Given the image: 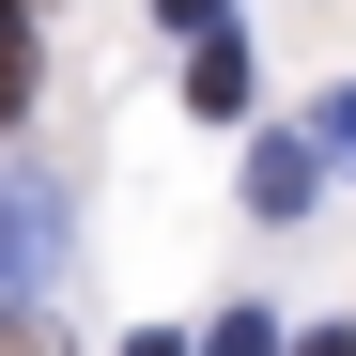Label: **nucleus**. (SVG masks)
I'll return each instance as SVG.
<instances>
[{"instance_id": "nucleus-1", "label": "nucleus", "mask_w": 356, "mask_h": 356, "mask_svg": "<svg viewBox=\"0 0 356 356\" xmlns=\"http://www.w3.org/2000/svg\"><path fill=\"white\" fill-rule=\"evenodd\" d=\"M47 248H63V186H31V170H0V310L47 279Z\"/></svg>"}, {"instance_id": "nucleus-2", "label": "nucleus", "mask_w": 356, "mask_h": 356, "mask_svg": "<svg viewBox=\"0 0 356 356\" xmlns=\"http://www.w3.org/2000/svg\"><path fill=\"white\" fill-rule=\"evenodd\" d=\"M325 202V140H264L248 155V217H310Z\"/></svg>"}, {"instance_id": "nucleus-3", "label": "nucleus", "mask_w": 356, "mask_h": 356, "mask_svg": "<svg viewBox=\"0 0 356 356\" xmlns=\"http://www.w3.org/2000/svg\"><path fill=\"white\" fill-rule=\"evenodd\" d=\"M31 78H47V31H31V16H0V124L31 108Z\"/></svg>"}, {"instance_id": "nucleus-4", "label": "nucleus", "mask_w": 356, "mask_h": 356, "mask_svg": "<svg viewBox=\"0 0 356 356\" xmlns=\"http://www.w3.org/2000/svg\"><path fill=\"white\" fill-rule=\"evenodd\" d=\"M202 356H279V325H264V310H217V325H202Z\"/></svg>"}, {"instance_id": "nucleus-5", "label": "nucleus", "mask_w": 356, "mask_h": 356, "mask_svg": "<svg viewBox=\"0 0 356 356\" xmlns=\"http://www.w3.org/2000/svg\"><path fill=\"white\" fill-rule=\"evenodd\" d=\"M0 356H63V341H47V325H31V310H0Z\"/></svg>"}, {"instance_id": "nucleus-6", "label": "nucleus", "mask_w": 356, "mask_h": 356, "mask_svg": "<svg viewBox=\"0 0 356 356\" xmlns=\"http://www.w3.org/2000/svg\"><path fill=\"white\" fill-rule=\"evenodd\" d=\"M325 170H356V93H341V124H325Z\"/></svg>"}, {"instance_id": "nucleus-7", "label": "nucleus", "mask_w": 356, "mask_h": 356, "mask_svg": "<svg viewBox=\"0 0 356 356\" xmlns=\"http://www.w3.org/2000/svg\"><path fill=\"white\" fill-rule=\"evenodd\" d=\"M124 356H186V341H170V325H140V341H124Z\"/></svg>"}, {"instance_id": "nucleus-8", "label": "nucleus", "mask_w": 356, "mask_h": 356, "mask_svg": "<svg viewBox=\"0 0 356 356\" xmlns=\"http://www.w3.org/2000/svg\"><path fill=\"white\" fill-rule=\"evenodd\" d=\"M310 356H356V325H341V341H310Z\"/></svg>"}]
</instances>
